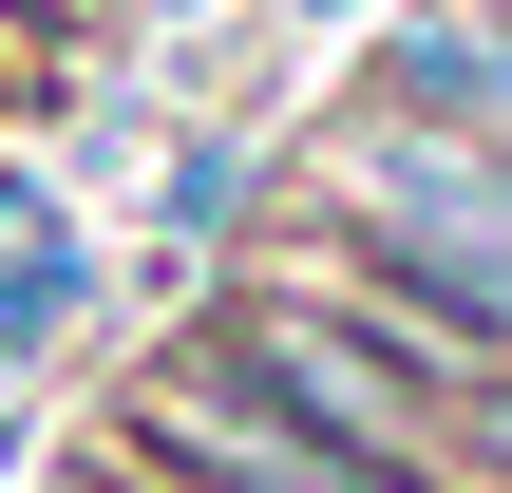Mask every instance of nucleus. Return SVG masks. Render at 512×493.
I'll return each mask as SVG.
<instances>
[{
    "instance_id": "f257e3e1",
    "label": "nucleus",
    "mask_w": 512,
    "mask_h": 493,
    "mask_svg": "<svg viewBox=\"0 0 512 493\" xmlns=\"http://www.w3.org/2000/svg\"><path fill=\"white\" fill-rule=\"evenodd\" d=\"M114 456H133V475H171V493H361L285 399H266V380H228L209 342H171V361L114 399Z\"/></svg>"
},
{
    "instance_id": "f03ea898",
    "label": "nucleus",
    "mask_w": 512,
    "mask_h": 493,
    "mask_svg": "<svg viewBox=\"0 0 512 493\" xmlns=\"http://www.w3.org/2000/svg\"><path fill=\"white\" fill-rule=\"evenodd\" d=\"M76 304V228H19V266H0V342H38Z\"/></svg>"
},
{
    "instance_id": "7ed1b4c3",
    "label": "nucleus",
    "mask_w": 512,
    "mask_h": 493,
    "mask_svg": "<svg viewBox=\"0 0 512 493\" xmlns=\"http://www.w3.org/2000/svg\"><path fill=\"white\" fill-rule=\"evenodd\" d=\"M95 19H114V0H0V38H19V57H57V38H95Z\"/></svg>"
}]
</instances>
